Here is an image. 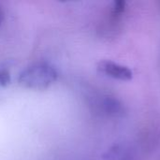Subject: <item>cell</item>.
Returning a JSON list of instances; mask_svg holds the SVG:
<instances>
[{
	"label": "cell",
	"mask_w": 160,
	"mask_h": 160,
	"mask_svg": "<svg viewBox=\"0 0 160 160\" xmlns=\"http://www.w3.org/2000/svg\"><path fill=\"white\" fill-rule=\"evenodd\" d=\"M58 77L56 69L46 63H37L28 68L19 75V82L30 89L42 90L52 85Z\"/></svg>",
	"instance_id": "cell-1"
},
{
	"label": "cell",
	"mask_w": 160,
	"mask_h": 160,
	"mask_svg": "<svg viewBox=\"0 0 160 160\" xmlns=\"http://www.w3.org/2000/svg\"><path fill=\"white\" fill-rule=\"evenodd\" d=\"M3 20H4V13H3V11H2V9L0 8V24L2 23V22H3Z\"/></svg>",
	"instance_id": "cell-2"
}]
</instances>
